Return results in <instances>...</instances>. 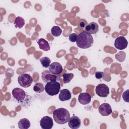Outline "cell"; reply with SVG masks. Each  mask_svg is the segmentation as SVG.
Masks as SVG:
<instances>
[{
    "label": "cell",
    "instance_id": "1",
    "mask_svg": "<svg viewBox=\"0 0 129 129\" xmlns=\"http://www.w3.org/2000/svg\"><path fill=\"white\" fill-rule=\"evenodd\" d=\"M12 94L15 100L22 106L26 107L30 105L31 97L23 89L20 88H15L13 89Z\"/></svg>",
    "mask_w": 129,
    "mask_h": 129
},
{
    "label": "cell",
    "instance_id": "2",
    "mask_svg": "<svg viewBox=\"0 0 129 129\" xmlns=\"http://www.w3.org/2000/svg\"><path fill=\"white\" fill-rule=\"evenodd\" d=\"M76 43L80 48H88L91 47L94 43L93 36L88 32L83 31L78 35Z\"/></svg>",
    "mask_w": 129,
    "mask_h": 129
},
{
    "label": "cell",
    "instance_id": "3",
    "mask_svg": "<svg viewBox=\"0 0 129 129\" xmlns=\"http://www.w3.org/2000/svg\"><path fill=\"white\" fill-rule=\"evenodd\" d=\"M53 117L54 121L59 124H64L67 123L70 118L69 111L64 108H59L54 110Z\"/></svg>",
    "mask_w": 129,
    "mask_h": 129
},
{
    "label": "cell",
    "instance_id": "4",
    "mask_svg": "<svg viewBox=\"0 0 129 129\" xmlns=\"http://www.w3.org/2000/svg\"><path fill=\"white\" fill-rule=\"evenodd\" d=\"M60 84L56 81H52L46 83L44 89L46 93L49 96H53L58 94L60 90Z\"/></svg>",
    "mask_w": 129,
    "mask_h": 129
},
{
    "label": "cell",
    "instance_id": "5",
    "mask_svg": "<svg viewBox=\"0 0 129 129\" xmlns=\"http://www.w3.org/2000/svg\"><path fill=\"white\" fill-rule=\"evenodd\" d=\"M18 82L21 87L28 88L31 86L33 82V79L29 74L23 73L19 76L18 78Z\"/></svg>",
    "mask_w": 129,
    "mask_h": 129
},
{
    "label": "cell",
    "instance_id": "6",
    "mask_svg": "<svg viewBox=\"0 0 129 129\" xmlns=\"http://www.w3.org/2000/svg\"><path fill=\"white\" fill-rule=\"evenodd\" d=\"M96 94L101 97H106L109 94L108 87L104 84H99L95 89Z\"/></svg>",
    "mask_w": 129,
    "mask_h": 129
},
{
    "label": "cell",
    "instance_id": "7",
    "mask_svg": "<svg viewBox=\"0 0 129 129\" xmlns=\"http://www.w3.org/2000/svg\"><path fill=\"white\" fill-rule=\"evenodd\" d=\"M114 45L115 47L117 49L119 50H123L127 47L128 42L124 36H120L115 39Z\"/></svg>",
    "mask_w": 129,
    "mask_h": 129
},
{
    "label": "cell",
    "instance_id": "8",
    "mask_svg": "<svg viewBox=\"0 0 129 129\" xmlns=\"http://www.w3.org/2000/svg\"><path fill=\"white\" fill-rule=\"evenodd\" d=\"M52 118L48 116L43 117L40 121V126L42 129H51L53 127Z\"/></svg>",
    "mask_w": 129,
    "mask_h": 129
},
{
    "label": "cell",
    "instance_id": "9",
    "mask_svg": "<svg viewBox=\"0 0 129 129\" xmlns=\"http://www.w3.org/2000/svg\"><path fill=\"white\" fill-rule=\"evenodd\" d=\"M99 113L102 116H108L112 113V108L109 104L103 103L98 107Z\"/></svg>",
    "mask_w": 129,
    "mask_h": 129
},
{
    "label": "cell",
    "instance_id": "10",
    "mask_svg": "<svg viewBox=\"0 0 129 129\" xmlns=\"http://www.w3.org/2000/svg\"><path fill=\"white\" fill-rule=\"evenodd\" d=\"M49 72L53 75H58L61 74L62 72L63 68L62 66L57 62H52L49 67Z\"/></svg>",
    "mask_w": 129,
    "mask_h": 129
},
{
    "label": "cell",
    "instance_id": "11",
    "mask_svg": "<svg viewBox=\"0 0 129 129\" xmlns=\"http://www.w3.org/2000/svg\"><path fill=\"white\" fill-rule=\"evenodd\" d=\"M41 78L44 83H48L52 81H56L57 77L52 74L49 71L45 70L41 73Z\"/></svg>",
    "mask_w": 129,
    "mask_h": 129
},
{
    "label": "cell",
    "instance_id": "12",
    "mask_svg": "<svg viewBox=\"0 0 129 129\" xmlns=\"http://www.w3.org/2000/svg\"><path fill=\"white\" fill-rule=\"evenodd\" d=\"M68 122L69 126L72 129L79 128L81 123L80 119L77 116H73L70 117Z\"/></svg>",
    "mask_w": 129,
    "mask_h": 129
},
{
    "label": "cell",
    "instance_id": "13",
    "mask_svg": "<svg viewBox=\"0 0 129 129\" xmlns=\"http://www.w3.org/2000/svg\"><path fill=\"white\" fill-rule=\"evenodd\" d=\"M91 96L90 94L87 92L81 93L78 97V101L80 103L83 105H86L90 103Z\"/></svg>",
    "mask_w": 129,
    "mask_h": 129
},
{
    "label": "cell",
    "instance_id": "14",
    "mask_svg": "<svg viewBox=\"0 0 129 129\" xmlns=\"http://www.w3.org/2000/svg\"><path fill=\"white\" fill-rule=\"evenodd\" d=\"M99 30L98 24L95 22H91L85 28V31L90 34H96Z\"/></svg>",
    "mask_w": 129,
    "mask_h": 129
},
{
    "label": "cell",
    "instance_id": "15",
    "mask_svg": "<svg viewBox=\"0 0 129 129\" xmlns=\"http://www.w3.org/2000/svg\"><path fill=\"white\" fill-rule=\"evenodd\" d=\"M37 43L38 44L40 49L47 51L50 49V45L47 40L44 38H40L37 41Z\"/></svg>",
    "mask_w": 129,
    "mask_h": 129
},
{
    "label": "cell",
    "instance_id": "16",
    "mask_svg": "<svg viewBox=\"0 0 129 129\" xmlns=\"http://www.w3.org/2000/svg\"><path fill=\"white\" fill-rule=\"evenodd\" d=\"M58 98L61 101L68 100L71 98V93L68 89H62L59 92Z\"/></svg>",
    "mask_w": 129,
    "mask_h": 129
},
{
    "label": "cell",
    "instance_id": "17",
    "mask_svg": "<svg viewBox=\"0 0 129 129\" xmlns=\"http://www.w3.org/2000/svg\"><path fill=\"white\" fill-rule=\"evenodd\" d=\"M18 124V127L20 129H28L31 126V123L29 120L26 118L20 119Z\"/></svg>",
    "mask_w": 129,
    "mask_h": 129
},
{
    "label": "cell",
    "instance_id": "18",
    "mask_svg": "<svg viewBox=\"0 0 129 129\" xmlns=\"http://www.w3.org/2000/svg\"><path fill=\"white\" fill-rule=\"evenodd\" d=\"M14 24L16 28L20 29L25 25V20L22 17H17L15 19Z\"/></svg>",
    "mask_w": 129,
    "mask_h": 129
},
{
    "label": "cell",
    "instance_id": "19",
    "mask_svg": "<svg viewBox=\"0 0 129 129\" xmlns=\"http://www.w3.org/2000/svg\"><path fill=\"white\" fill-rule=\"evenodd\" d=\"M39 61L42 65V66L43 68H48L49 67L50 63H51V60L50 58L48 57H42L41 58L39 59Z\"/></svg>",
    "mask_w": 129,
    "mask_h": 129
},
{
    "label": "cell",
    "instance_id": "20",
    "mask_svg": "<svg viewBox=\"0 0 129 129\" xmlns=\"http://www.w3.org/2000/svg\"><path fill=\"white\" fill-rule=\"evenodd\" d=\"M62 29L58 26H53L51 29V34L55 37L60 36L62 33Z\"/></svg>",
    "mask_w": 129,
    "mask_h": 129
},
{
    "label": "cell",
    "instance_id": "21",
    "mask_svg": "<svg viewBox=\"0 0 129 129\" xmlns=\"http://www.w3.org/2000/svg\"><path fill=\"white\" fill-rule=\"evenodd\" d=\"M44 90L45 89L43 84L40 83H36L33 86L34 91L38 93H40L43 92Z\"/></svg>",
    "mask_w": 129,
    "mask_h": 129
},
{
    "label": "cell",
    "instance_id": "22",
    "mask_svg": "<svg viewBox=\"0 0 129 129\" xmlns=\"http://www.w3.org/2000/svg\"><path fill=\"white\" fill-rule=\"evenodd\" d=\"M116 59H117L118 61L122 62L124 61L126 57V54L123 51H120L115 55Z\"/></svg>",
    "mask_w": 129,
    "mask_h": 129
},
{
    "label": "cell",
    "instance_id": "23",
    "mask_svg": "<svg viewBox=\"0 0 129 129\" xmlns=\"http://www.w3.org/2000/svg\"><path fill=\"white\" fill-rule=\"evenodd\" d=\"M73 77L74 74L73 73H64L63 75V83L66 84L69 83Z\"/></svg>",
    "mask_w": 129,
    "mask_h": 129
},
{
    "label": "cell",
    "instance_id": "24",
    "mask_svg": "<svg viewBox=\"0 0 129 129\" xmlns=\"http://www.w3.org/2000/svg\"><path fill=\"white\" fill-rule=\"evenodd\" d=\"M77 37H78V34L77 33H71L69 35V40L71 42H76V40H77Z\"/></svg>",
    "mask_w": 129,
    "mask_h": 129
},
{
    "label": "cell",
    "instance_id": "25",
    "mask_svg": "<svg viewBox=\"0 0 129 129\" xmlns=\"http://www.w3.org/2000/svg\"><path fill=\"white\" fill-rule=\"evenodd\" d=\"M122 98L126 102H129L128 100V90H126L125 92H123L122 94Z\"/></svg>",
    "mask_w": 129,
    "mask_h": 129
},
{
    "label": "cell",
    "instance_id": "26",
    "mask_svg": "<svg viewBox=\"0 0 129 129\" xmlns=\"http://www.w3.org/2000/svg\"><path fill=\"white\" fill-rule=\"evenodd\" d=\"M87 25V22L85 19H81L79 22V26L82 28H85Z\"/></svg>",
    "mask_w": 129,
    "mask_h": 129
},
{
    "label": "cell",
    "instance_id": "27",
    "mask_svg": "<svg viewBox=\"0 0 129 129\" xmlns=\"http://www.w3.org/2000/svg\"><path fill=\"white\" fill-rule=\"evenodd\" d=\"M104 77V73L103 72L97 71L95 73V77L97 79H101Z\"/></svg>",
    "mask_w": 129,
    "mask_h": 129
}]
</instances>
